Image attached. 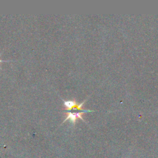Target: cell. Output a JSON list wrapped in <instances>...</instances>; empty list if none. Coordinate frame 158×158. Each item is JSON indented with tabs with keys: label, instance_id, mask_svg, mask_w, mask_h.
Masks as SVG:
<instances>
[{
	"label": "cell",
	"instance_id": "cell-1",
	"mask_svg": "<svg viewBox=\"0 0 158 158\" xmlns=\"http://www.w3.org/2000/svg\"><path fill=\"white\" fill-rule=\"evenodd\" d=\"M86 100V99L79 104H78L74 100H69V101L64 100V104L66 108L65 109L67 110H71L72 109H75V110H80L81 111H83L85 110L82 109V106H83V104L85 103Z\"/></svg>",
	"mask_w": 158,
	"mask_h": 158
},
{
	"label": "cell",
	"instance_id": "cell-2",
	"mask_svg": "<svg viewBox=\"0 0 158 158\" xmlns=\"http://www.w3.org/2000/svg\"><path fill=\"white\" fill-rule=\"evenodd\" d=\"M84 112H87V111H82V112H73L70 111V110L67 111V113H66L67 115L65 119L64 120L63 123L64 122H65L66 120H70L71 122H72L73 124H75L77 118H79L81 120H82L83 121H84V120L82 117V115Z\"/></svg>",
	"mask_w": 158,
	"mask_h": 158
},
{
	"label": "cell",
	"instance_id": "cell-3",
	"mask_svg": "<svg viewBox=\"0 0 158 158\" xmlns=\"http://www.w3.org/2000/svg\"><path fill=\"white\" fill-rule=\"evenodd\" d=\"M0 56H1V54H0ZM8 62V61H6V60H1V59H0V62Z\"/></svg>",
	"mask_w": 158,
	"mask_h": 158
}]
</instances>
